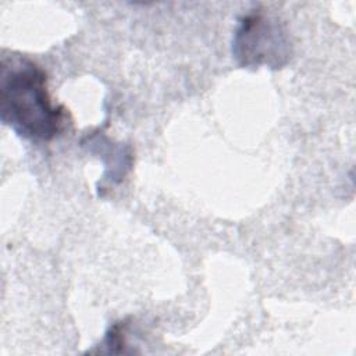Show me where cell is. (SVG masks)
Returning <instances> with one entry per match:
<instances>
[{"label": "cell", "mask_w": 356, "mask_h": 356, "mask_svg": "<svg viewBox=\"0 0 356 356\" xmlns=\"http://www.w3.org/2000/svg\"><path fill=\"white\" fill-rule=\"evenodd\" d=\"M0 118L18 136L32 142H49L67 124L64 106L54 104L47 90L46 71L24 56L1 58Z\"/></svg>", "instance_id": "cell-1"}, {"label": "cell", "mask_w": 356, "mask_h": 356, "mask_svg": "<svg viewBox=\"0 0 356 356\" xmlns=\"http://www.w3.org/2000/svg\"><path fill=\"white\" fill-rule=\"evenodd\" d=\"M231 51L242 68L280 70L291 60L292 42L286 26L278 18L254 10L238 19Z\"/></svg>", "instance_id": "cell-2"}]
</instances>
